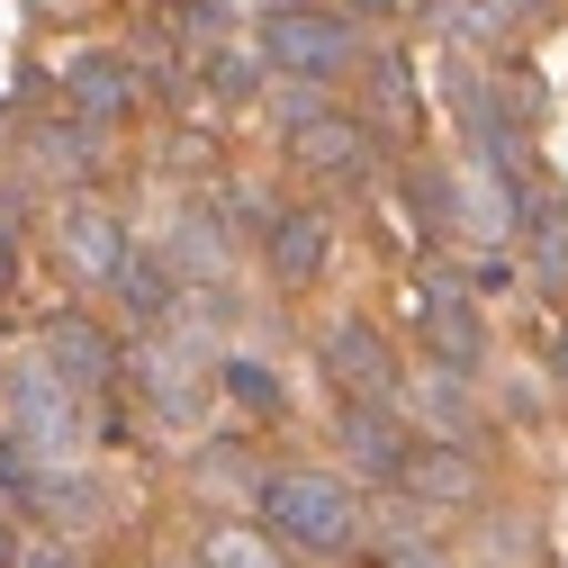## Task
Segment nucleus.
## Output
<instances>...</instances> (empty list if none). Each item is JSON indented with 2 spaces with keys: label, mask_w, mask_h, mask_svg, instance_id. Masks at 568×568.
Returning a JSON list of instances; mask_svg holds the SVG:
<instances>
[{
  "label": "nucleus",
  "mask_w": 568,
  "mask_h": 568,
  "mask_svg": "<svg viewBox=\"0 0 568 568\" xmlns=\"http://www.w3.org/2000/svg\"><path fill=\"white\" fill-rule=\"evenodd\" d=\"M262 524L290 550L334 559V550L362 541V496H352L334 469H280V478H262Z\"/></svg>",
  "instance_id": "obj_1"
},
{
  "label": "nucleus",
  "mask_w": 568,
  "mask_h": 568,
  "mask_svg": "<svg viewBox=\"0 0 568 568\" xmlns=\"http://www.w3.org/2000/svg\"><path fill=\"white\" fill-rule=\"evenodd\" d=\"M262 63L290 82H334L362 63V28H352L343 10H307V0H280V10H262Z\"/></svg>",
  "instance_id": "obj_2"
},
{
  "label": "nucleus",
  "mask_w": 568,
  "mask_h": 568,
  "mask_svg": "<svg viewBox=\"0 0 568 568\" xmlns=\"http://www.w3.org/2000/svg\"><path fill=\"white\" fill-rule=\"evenodd\" d=\"M10 443H19V452H37L45 469H54L63 452H82V443H91V424H82V397L63 388L45 362H28V371L10 379Z\"/></svg>",
  "instance_id": "obj_3"
},
{
  "label": "nucleus",
  "mask_w": 568,
  "mask_h": 568,
  "mask_svg": "<svg viewBox=\"0 0 568 568\" xmlns=\"http://www.w3.org/2000/svg\"><path fill=\"white\" fill-rule=\"evenodd\" d=\"M415 334L434 352V371H452V379H469L487 362V316L460 280H415Z\"/></svg>",
  "instance_id": "obj_4"
},
{
  "label": "nucleus",
  "mask_w": 568,
  "mask_h": 568,
  "mask_svg": "<svg viewBox=\"0 0 568 568\" xmlns=\"http://www.w3.org/2000/svg\"><path fill=\"white\" fill-rule=\"evenodd\" d=\"M37 362L73 388V397H100L118 371H126V352H118V334L100 325V316H82V307H63V316H45V334H37Z\"/></svg>",
  "instance_id": "obj_5"
},
{
  "label": "nucleus",
  "mask_w": 568,
  "mask_h": 568,
  "mask_svg": "<svg viewBox=\"0 0 568 568\" xmlns=\"http://www.w3.org/2000/svg\"><path fill=\"white\" fill-rule=\"evenodd\" d=\"M325 379L343 388V406H388V397H397V352H388V334L362 325V316H343V325L325 334Z\"/></svg>",
  "instance_id": "obj_6"
},
{
  "label": "nucleus",
  "mask_w": 568,
  "mask_h": 568,
  "mask_svg": "<svg viewBox=\"0 0 568 568\" xmlns=\"http://www.w3.org/2000/svg\"><path fill=\"white\" fill-rule=\"evenodd\" d=\"M54 244H63V262H73V280H91V290H118V280H126V262H135L126 217H118V207H91V199L54 226Z\"/></svg>",
  "instance_id": "obj_7"
},
{
  "label": "nucleus",
  "mask_w": 568,
  "mask_h": 568,
  "mask_svg": "<svg viewBox=\"0 0 568 568\" xmlns=\"http://www.w3.org/2000/svg\"><path fill=\"white\" fill-rule=\"evenodd\" d=\"M63 100L82 109V126H126V118H135V73H126V54H109V45L73 54V63H63Z\"/></svg>",
  "instance_id": "obj_8"
},
{
  "label": "nucleus",
  "mask_w": 568,
  "mask_h": 568,
  "mask_svg": "<svg viewBox=\"0 0 568 568\" xmlns=\"http://www.w3.org/2000/svg\"><path fill=\"white\" fill-rule=\"evenodd\" d=\"M290 154H298L307 172H325V181H362V172H371V126L343 118V109H316V118L290 126Z\"/></svg>",
  "instance_id": "obj_9"
},
{
  "label": "nucleus",
  "mask_w": 568,
  "mask_h": 568,
  "mask_svg": "<svg viewBox=\"0 0 568 568\" xmlns=\"http://www.w3.org/2000/svg\"><path fill=\"white\" fill-rule=\"evenodd\" d=\"M325 253H334L325 207H280V217H271V235H262V262H271V280H290V290H307V280L325 271Z\"/></svg>",
  "instance_id": "obj_10"
},
{
  "label": "nucleus",
  "mask_w": 568,
  "mask_h": 568,
  "mask_svg": "<svg viewBox=\"0 0 568 568\" xmlns=\"http://www.w3.org/2000/svg\"><path fill=\"white\" fill-rule=\"evenodd\" d=\"M334 434H343V452H352V469H371V478H406V424L388 415V406H343L334 415Z\"/></svg>",
  "instance_id": "obj_11"
},
{
  "label": "nucleus",
  "mask_w": 568,
  "mask_h": 568,
  "mask_svg": "<svg viewBox=\"0 0 568 568\" xmlns=\"http://www.w3.org/2000/svg\"><path fill=\"white\" fill-rule=\"evenodd\" d=\"M397 487L424 496V506H469V496H478V460H469L460 443H415Z\"/></svg>",
  "instance_id": "obj_12"
},
{
  "label": "nucleus",
  "mask_w": 568,
  "mask_h": 568,
  "mask_svg": "<svg viewBox=\"0 0 568 568\" xmlns=\"http://www.w3.org/2000/svg\"><path fill=\"white\" fill-rule=\"evenodd\" d=\"M135 371H145V388H154V415H172V424L199 415V343H145Z\"/></svg>",
  "instance_id": "obj_13"
},
{
  "label": "nucleus",
  "mask_w": 568,
  "mask_h": 568,
  "mask_svg": "<svg viewBox=\"0 0 568 568\" xmlns=\"http://www.w3.org/2000/svg\"><path fill=\"white\" fill-rule=\"evenodd\" d=\"M118 298L154 325V316H172V298H181V271H172V262H154V253H135V262H126V280H118Z\"/></svg>",
  "instance_id": "obj_14"
},
{
  "label": "nucleus",
  "mask_w": 568,
  "mask_h": 568,
  "mask_svg": "<svg viewBox=\"0 0 568 568\" xmlns=\"http://www.w3.org/2000/svg\"><path fill=\"white\" fill-rule=\"evenodd\" d=\"M371 100H379V118H388V126H415V118H424V100H415V73H406V54H379V63H371Z\"/></svg>",
  "instance_id": "obj_15"
},
{
  "label": "nucleus",
  "mask_w": 568,
  "mask_h": 568,
  "mask_svg": "<svg viewBox=\"0 0 568 568\" xmlns=\"http://www.w3.org/2000/svg\"><path fill=\"white\" fill-rule=\"evenodd\" d=\"M424 415H434V434H443V443H460V434H469V397H460V379H452V371L424 379Z\"/></svg>",
  "instance_id": "obj_16"
},
{
  "label": "nucleus",
  "mask_w": 568,
  "mask_h": 568,
  "mask_svg": "<svg viewBox=\"0 0 568 568\" xmlns=\"http://www.w3.org/2000/svg\"><path fill=\"white\" fill-rule=\"evenodd\" d=\"M217 379H226V397H235V406H253V415H280V371H262V362H226Z\"/></svg>",
  "instance_id": "obj_17"
},
{
  "label": "nucleus",
  "mask_w": 568,
  "mask_h": 568,
  "mask_svg": "<svg viewBox=\"0 0 568 568\" xmlns=\"http://www.w3.org/2000/svg\"><path fill=\"white\" fill-rule=\"evenodd\" d=\"M199 559H207V568H280L262 532H207V550H199Z\"/></svg>",
  "instance_id": "obj_18"
},
{
  "label": "nucleus",
  "mask_w": 568,
  "mask_h": 568,
  "mask_svg": "<svg viewBox=\"0 0 568 568\" xmlns=\"http://www.w3.org/2000/svg\"><path fill=\"white\" fill-rule=\"evenodd\" d=\"M207 82H217L226 100H253V82H262V63H244V54H217V63H207Z\"/></svg>",
  "instance_id": "obj_19"
},
{
  "label": "nucleus",
  "mask_w": 568,
  "mask_h": 568,
  "mask_svg": "<svg viewBox=\"0 0 568 568\" xmlns=\"http://www.w3.org/2000/svg\"><path fill=\"white\" fill-rule=\"evenodd\" d=\"M37 154L63 163V172H91V135H37Z\"/></svg>",
  "instance_id": "obj_20"
},
{
  "label": "nucleus",
  "mask_w": 568,
  "mask_h": 568,
  "mask_svg": "<svg viewBox=\"0 0 568 568\" xmlns=\"http://www.w3.org/2000/svg\"><path fill=\"white\" fill-rule=\"evenodd\" d=\"M469 290H478V298L515 290V262H506V253H478V262H469Z\"/></svg>",
  "instance_id": "obj_21"
},
{
  "label": "nucleus",
  "mask_w": 568,
  "mask_h": 568,
  "mask_svg": "<svg viewBox=\"0 0 568 568\" xmlns=\"http://www.w3.org/2000/svg\"><path fill=\"white\" fill-rule=\"evenodd\" d=\"M388 568H443V550H434V541H397Z\"/></svg>",
  "instance_id": "obj_22"
},
{
  "label": "nucleus",
  "mask_w": 568,
  "mask_h": 568,
  "mask_svg": "<svg viewBox=\"0 0 568 568\" xmlns=\"http://www.w3.org/2000/svg\"><path fill=\"white\" fill-rule=\"evenodd\" d=\"M10 280H19V235H10V217H0V298H10Z\"/></svg>",
  "instance_id": "obj_23"
},
{
  "label": "nucleus",
  "mask_w": 568,
  "mask_h": 568,
  "mask_svg": "<svg viewBox=\"0 0 568 568\" xmlns=\"http://www.w3.org/2000/svg\"><path fill=\"white\" fill-rule=\"evenodd\" d=\"M550 371H559V388H568V325H559V343H550Z\"/></svg>",
  "instance_id": "obj_24"
},
{
  "label": "nucleus",
  "mask_w": 568,
  "mask_h": 568,
  "mask_svg": "<svg viewBox=\"0 0 568 568\" xmlns=\"http://www.w3.org/2000/svg\"><path fill=\"white\" fill-rule=\"evenodd\" d=\"M0 568H19V541H10V524H0Z\"/></svg>",
  "instance_id": "obj_25"
},
{
  "label": "nucleus",
  "mask_w": 568,
  "mask_h": 568,
  "mask_svg": "<svg viewBox=\"0 0 568 568\" xmlns=\"http://www.w3.org/2000/svg\"><path fill=\"white\" fill-rule=\"evenodd\" d=\"M28 568H63V559H28Z\"/></svg>",
  "instance_id": "obj_26"
}]
</instances>
